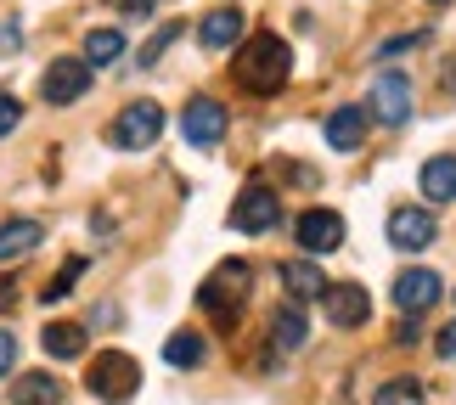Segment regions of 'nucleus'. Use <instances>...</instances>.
<instances>
[{
    "label": "nucleus",
    "instance_id": "obj_1",
    "mask_svg": "<svg viewBox=\"0 0 456 405\" xmlns=\"http://www.w3.org/2000/svg\"><path fill=\"white\" fill-rule=\"evenodd\" d=\"M288 74H293V51H288L282 34H248V40H242L232 79L248 96H276L288 85Z\"/></svg>",
    "mask_w": 456,
    "mask_h": 405
},
{
    "label": "nucleus",
    "instance_id": "obj_2",
    "mask_svg": "<svg viewBox=\"0 0 456 405\" xmlns=\"http://www.w3.org/2000/svg\"><path fill=\"white\" fill-rule=\"evenodd\" d=\"M248 288H254L248 259H225V265H215V271L203 276L198 304H203V315H208L220 332H232V327L242 321V310H248Z\"/></svg>",
    "mask_w": 456,
    "mask_h": 405
},
{
    "label": "nucleus",
    "instance_id": "obj_3",
    "mask_svg": "<svg viewBox=\"0 0 456 405\" xmlns=\"http://www.w3.org/2000/svg\"><path fill=\"white\" fill-rule=\"evenodd\" d=\"M85 389H91L102 405H125L135 389H142V366H135L125 349H102L91 360V372H85Z\"/></svg>",
    "mask_w": 456,
    "mask_h": 405
},
{
    "label": "nucleus",
    "instance_id": "obj_4",
    "mask_svg": "<svg viewBox=\"0 0 456 405\" xmlns=\"http://www.w3.org/2000/svg\"><path fill=\"white\" fill-rule=\"evenodd\" d=\"M366 118H378V125L400 130L411 118V79L400 74V68H383L372 79V96H366Z\"/></svg>",
    "mask_w": 456,
    "mask_h": 405
},
{
    "label": "nucleus",
    "instance_id": "obj_5",
    "mask_svg": "<svg viewBox=\"0 0 456 405\" xmlns=\"http://www.w3.org/2000/svg\"><path fill=\"white\" fill-rule=\"evenodd\" d=\"M276 220H282V198H276L265 181H248L237 208H232V225L242 237H265V231H276Z\"/></svg>",
    "mask_w": 456,
    "mask_h": 405
},
{
    "label": "nucleus",
    "instance_id": "obj_6",
    "mask_svg": "<svg viewBox=\"0 0 456 405\" xmlns=\"http://www.w3.org/2000/svg\"><path fill=\"white\" fill-rule=\"evenodd\" d=\"M91 85H96V74H91V62H85V57H57L40 74V96L51 101V108H68V101H79Z\"/></svg>",
    "mask_w": 456,
    "mask_h": 405
},
{
    "label": "nucleus",
    "instance_id": "obj_7",
    "mask_svg": "<svg viewBox=\"0 0 456 405\" xmlns=\"http://www.w3.org/2000/svg\"><path fill=\"white\" fill-rule=\"evenodd\" d=\"M108 135H113V147L142 152V147H152V141L164 135V108H158V101H130V108L113 118Z\"/></svg>",
    "mask_w": 456,
    "mask_h": 405
},
{
    "label": "nucleus",
    "instance_id": "obj_8",
    "mask_svg": "<svg viewBox=\"0 0 456 405\" xmlns=\"http://www.w3.org/2000/svg\"><path fill=\"white\" fill-rule=\"evenodd\" d=\"M434 237H440V220H434V208H417V203L389 208V242H395L400 254H423Z\"/></svg>",
    "mask_w": 456,
    "mask_h": 405
},
{
    "label": "nucleus",
    "instance_id": "obj_9",
    "mask_svg": "<svg viewBox=\"0 0 456 405\" xmlns=\"http://www.w3.org/2000/svg\"><path fill=\"white\" fill-rule=\"evenodd\" d=\"M293 242H299V254H332L344 242V215L338 208H305L299 220H293Z\"/></svg>",
    "mask_w": 456,
    "mask_h": 405
},
{
    "label": "nucleus",
    "instance_id": "obj_10",
    "mask_svg": "<svg viewBox=\"0 0 456 405\" xmlns=\"http://www.w3.org/2000/svg\"><path fill=\"white\" fill-rule=\"evenodd\" d=\"M440 276L434 271H423V265H411V271H400L395 276V310L400 315H423V310H434L440 304Z\"/></svg>",
    "mask_w": 456,
    "mask_h": 405
},
{
    "label": "nucleus",
    "instance_id": "obj_11",
    "mask_svg": "<svg viewBox=\"0 0 456 405\" xmlns=\"http://www.w3.org/2000/svg\"><path fill=\"white\" fill-rule=\"evenodd\" d=\"M181 135L191 141V147H220V135H225V108H220L215 96H191L186 113H181Z\"/></svg>",
    "mask_w": 456,
    "mask_h": 405
},
{
    "label": "nucleus",
    "instance_id": "obj_12",
    "mask_svg": "<svg viewBox=\"0 0 456 405\" xmlns=\"http://www.w3.org/2000/svg\"><path fill=\"white\" fill-rule=\"evenodd\" d=\"M327 321L338 332H355L366 327V315H372V298H366V288H355V281H338V288H327Z\"/></svg>",
    "mask_w": 456,
    "mask_h": 405
},
{
    "label": "nucleus",
    "instance_id": "obj_13",
    "mask_svg": "<svg viewBox=\"0 0 456 405\" xmlns=\"http://www.w3.org/2000/svg\"><path fill=\"white\" fill-rule=\"evenodd\" d=\"M332 281L322 276V265L315 259H288L282 265V293L293 298V304H310V298H327Z\"/></svg>",
    "mask_w": 456,
    "mask_h": 405
},
{
    "label": "nucleus",
    "instance_id": "obj_14",
    "mask_svg": "<svg viewBox=\"0 0 456 405\" xmlns=\"http://www.w3.org/2000/svg\"><path fill=\"white\" fill-rule=\"evenodd\" d=\"M242 28H248V23H242V12H237V6H220V12H208L203 23H198V40H203L208 51H232V45L242 40Z\"/></svg>",
    "mask_w": 456,
    "mask_h": 405
},
{
    "label": "nucleus",
    "instance_id": "obj_15",
    "mask_svg": "<svg viewBox=\"0 0 456 405\" xmlns=\"http://www.w3.org/2000/svg\"><path fill=\"white\" fill-rule=\"evenodd\" d=\"M40 242H45V225H40V220H6V225H0V265L28 259Z\"/></svg>",
    "mask_w": 456,
    "mask_h": 405
},
{
    "label": "nucleus",
    "instance_id": "obj_16",
    "mask_svg": "<svg viewBox=\"0 0 456 405\" xmlns=\"http://www.w3.org/2000/svg\"><path fill=\"white\" fill-rule=\"evenodd\" d=\"M366 141V108H332L327 113V147L332 152H355Z\"/></svg>",
    "mask_w": 456,
    "mask_h": 405
},
{
    "label": "nucleus",
    "instance_id": "obj_17",
    "mask_svg": "<svg viewBox=\"0 0 456 405\" xmlns=\"http://www.w3.org/2000/svg\"><path fill=\"white\" fill-rule=\"evenodd\" d=\"M417 186H423L428 203H456V158H451V152L428 158L423 174H417Z\"/></svg>",
    "mask_w": 456,
    "mask_h": 405
},
{
    "label": "nucleus",
    "instance_id": "obj_18",
    "mask_svg": "<svg viewBox=\"0 0 456 405\" xmlns=\"http://www.w3.org/2000/svg\"><path fill=\"white\" fill-rule=\"evenodd\" d=\"M85 344H91V338H85V327H79V321H51V327L40 332V349H45L51 360H79V355H85Z\"/></svg>",
    "mask_w": 456,
    "mask_h": 405
},
{
    "label": "nucleus",
    "instance_id": "obj_19",
    "mask_svg": "<svg viewBox=\"0 0 456 405\" xmlns=\"http://www.w3.org/2000/svg\"><path fill=\"white\" fill-rule=\"evenodd\" d=\"M305 338H310V321H305V310H299V304H288V310H276V315H271V344L282 349V355L305 349Z\"/></svg>",
    "mask_w": 456,
    "mask_h": 405
},
{
    "label": "nucleus",
    "instance_id": "obj_20",
    "mask_svg": "<svg viewBox=\"0 0 456 405\" xmlns=\"http://www.w3.org/2000/svg\"><path fill=\"white\" fill-rule=\"evenodd\" d=\"M12 405H62V383L51 372H23L12 389Z\"/></svg>",
    "mask_w": 456,
    "mask_h": 405
},
{
    "label": "nucleus",
    "instance_id": "obj_21",
    "mask_svg": "<svg viewBox=\"0 0 456 405\" xmlns=\"http://www.w3.org/2000/svg\"><path fill=\"white\" fill-rule=\"evenodd\" d=\"M118 57H125V34L118 28H91L85 34V62L91 68H113Z\"/></svg>",
    "mask_w": 456,
    "mask_h": 405
},
{
    "label": "nucleus",
    "instance_id": "obj_22",
    "mask_svg": "<svg viewBox=\"0 0 456 405\" xmlns=\"http://www.w3.org/2000/svg\"><path fill=\"white\" fill-rule=\"evenodd\" d=\"M203 355H208V349H203V332H175V338L164 344V360L181 366V372H186V366H203Z\"/></svg>",
    "mask_w": 456,
    "mask_h": 405
},
{
    "label": "nucleus",
    "instance_id": "obj_23",
    "mask_svg": "<svg viewBox=\"0 0 456 405\" xmlns=\"http://www.w3.org/2000/svg\"><path fill=\"white\" fill-rule=\"evenodd\" d=\"M372 405H428V394H423L417 377H395V383H383V389L372 394Z\"/></svg>",
    "mask_w": 456,
    "mask_h": 405
},
{
    "label": "nucleus",
    "instance_id": "obj_24",
    "mask_svg": "<svg viewBox=\"0 0 456 405\" xmlns=\"http://www.w3.org/2000/svg\"><path fill=\"white\" fill-rule=\"evenodd\" d=\"M79 276H85V259H68V265L45 281V304H62V298L74 293V281H79Z\"/></svg>",
    "mask_w": 456,
    "mask_h": 405
},
{
    "label": "nucleus",
    "instance_id": "obj_25",
    "mask_svg": "<svg viewBox=\"0 0 456 405\" xmlns=\"http://www.w3.org/2000/svg\"><path fill=\"white\" fill-rule=\"evenodd\" d=\"M181 28H186V23H169L164 34H158V40H147V45H142V68H152L158 57H164V51L175 45V34H181Z\"/></svg>",
    "mask_w": 456,
    "mask_h": 405
},
{
    "label": "nucleus",
    "instance_id": "obj_26",
    "mask_svg": "<svg viewBox=\"0 0 456 405\" xmlns=\"http://www.w3.org/2000/svg\"><path fill=\"white\" fill-rule=\"evenodd\" d=\"M17 125H23V101H17L12 91H0V135H12Z\"/></svg>",
    "mask_w": 456,
    "mask_h": 405
},
{
    "label": "nucleus",
    "instance_id": "obj_27",
    "mask_svg": "<svg viewBox=\"0 0 456 405\" xmlns=\"http://www.w3.org/2000/svg\"><path fill=\"white\" fill-rule=\"evenodd\" d=\"M434 349H440V360H456V321L440 327V338H434Z\"/></svg>",
    "mask_w": 456,
    "mask_h": 405
},
{
    "label": "nucleus",
    "instance_id": "obj_28",
    "mask_svg": "<svg viewBox=\"0 0 456 405\" xmlns=\"http://www.w3.org/2000/svg\"><path fill=\"white\" fill-rule=\"evenodd\" d=\"M411 45H423V28H417V34H400V40H383V57H400V51H411Z\"/></svg>",
    "mask_w": 456,
    "mask_h": 405
},
{
    "label": "nucleus",
    "instance_id": "obj_29",
    "mask_svg": "<svg viewBox=\"0 0 456 405\" xmlns=\"http://www.w3.org/2000/svg\"><path fill=\"white\" fill-rule=\"evenodd\" d=\"M12 360H17V338H12V332H0V377L12 372Z\"/></svg>",
    "mask_w": 456,
    "mask_h": 405
},
{
    "label": "nucleus",
    "instance_id": "obj_30",
    "mask_svg": "<svg viewBox=\"0 0 456 405\" xmlns=\"http://www.w3.org/2000/svg\"><path fill=\"white\" fill-rule=\"evenodd\" d=\"M0 310H17V281L0 276Z\"/></svg>",
    "mask_w": 456,
    "mask_h": 405
},
{
    "label": "nucleus",
    "instance_id": "obj_31",
    "mask_svg": "<svg viewBox=\"0 0 456 405\" xmlns=\"http://www.w3.org/2000/svg\"><path fill=\"white\" fill-rule=\"evenodd\" d=\"M12 45H23V34H17V23H0V51H12Z\"/></svg>",
    "mask_w": 456,
    "mask_h": 405
},
{
    "label": "nucleus",
    "instance_id": "obj_32",
    "mask_svg": "<svg viewBox=\"0 0 456 405\" xmlns=\"http://www.w3.org/2000/svg\"><path fill=\"white\" fill-rule=\"evenodd\" d=\"M113 6H118V12H152L158 0H113Z\"/></svg>",
    "mask_w": 456,
    "mask_h": 405
},
{
    "label": "nucleus",
    "instance_id": "obj_33",
    "mask_svg": "<svg viewBox=\"0 0 456 405\" xmlns=\"http://www.w3.org/2000/svg\"><path fill=\"white\" fill-rule=\"evenodd\" d=\"M434 6H445V0H434Z\"/></svg>",
    "mask_w": 456,
    "mask_h": 405
}]
</instances>
